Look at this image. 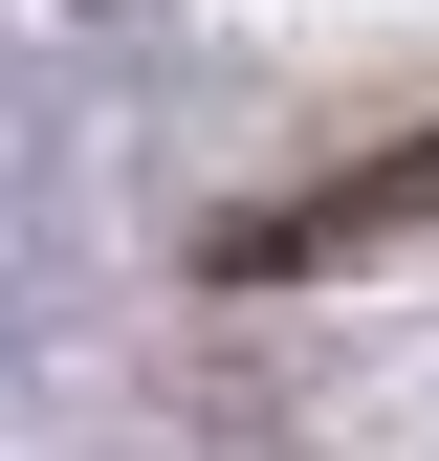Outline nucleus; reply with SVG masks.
Here are the masks:
<instances>
[{
    "instance_id": "obj_1",
    "label": "nucleus",
    "mask_w": 439,
    "mask_h": 461,
    "mask_svg": "<svg viewBox=\"0 0 439 461\" xmlns=\"http://www.w3.org/2000/svg\"><path fill=\"white\" fill-rule=\"evenodd\" d=\"M396 220H439V132L352 154V176H308V198H264V220H220V285H286V264H373Z\"/></svg>"
}]
</instances>
